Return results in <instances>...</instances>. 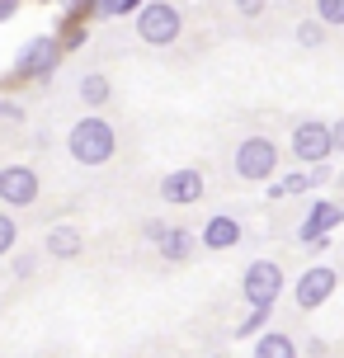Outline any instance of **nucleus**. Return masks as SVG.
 I'll use <instances>...</instances> for the list:
<instances>
[{"label": "nucleus", "mask_w": 344, "mask_h": 358, "mask_svg": "<svg viewBox=\"0 0 344 358\" xmlns=\"http://www.w3.org/2000/svg\"><path fill=\"white\" fill-rule=\"evenodd\" d=\"M66 146H71V156L80 165H104L113 151H118V137H113V127L104 123V118H80V123L71 127Z\"/></svg>", "instance_id": "obj_1"}, {"label": "nucleus", "mask_w": 344, "mask_h": 358, "mask_svg": "<svg viewBox=\"0 0 344 358\" xmlns=\"http://www.w3.org/2000/svg\"><path fill=\"white\" fill-rule=\"evenodd\" d=\"M184 19L170 0H151V5H137V38L151 43V48H170L180 38Z\"/></svg>", "instance_id": "obj_2"}, {"label": "nucleus", "mask_w": 344, "mask_h": 358, "mask_svg": "<svg viewBox=\"0 0 344 358\" xmlns=\"http://www.w3.org/2000/svg\"><path fill=\"white\" fill-rule=\"evenodd\" d=\"M278 165V146L269 137H245L236 146V175L241 179H269Z\"/></svg>", "instance_id": "obj_3"}, {"label": "nucleus", "mask_w": 344, "mask_h": 358, "mask_svg": "<svg viewBox=\"0 0 344 358\" xmlns=\"http://www.w3.org/2000/svg\"><path fill=\"white\" fill-rule=\"evenodd\" d=\"M241 292H245V302H250V306H273V297L283 292V268L273 264V259H255V264L245 268Z\"/></svg>", "instance_id": "obj_4"}, {"label": "nucleus", "mask_w": 344, "mask_h": 358, "mask_svg": "<svg viewBox=\"0 0 344 358\" xmlns=\"http://www.w3.org/2000/svg\"><path fill=\"white\" fill-rule=\"evenodd\" d=\"M0 203L5 208H29V203H38V175L29 165H5L0 170Z\"/></svg>", "instance_id": "obj_5"}, {"label": "nucleus", "mask_w": 344, "mask_h": 358, "mask_svg": "<svg viewBox=\"0 0 344 358\" xmlns=\"http://www.w3.org/2000/svg\"><path fill=\"white\" fill-rule=\"evenodd\" d=\"M292 151H297V161H311V165H321L335 151L330 146V127L326 123H297V132H292Z\"/></svg>", "instance_id": "obj_6"}, {"label": "nucleus", "mask_w": 344, "mask_h": 358, "mask_svg": "<svg viewBox=\"0 0 344 358\" xmlns=\"http://www.w3.org/2000/svg\"><path fill=\"white\" fill-rule=\"evenodd\" d=\"M146 236L161 245V259H175V264L194 259V236L184 231V227H161V222H146Z\"/></svg>", "instance_id": "obj_7"}, {"label": "nucleus", "mask_w": 344, "mask_h": 358, "mask_svg": "<svg viewBox=\"0 0 344 358\" xmlns=\"http://www.w3.org/2000/svg\"><path fill=\"white\" fill-rule=\"evenodd\" d=\"M161 198H165V203H175V208L199 203V198H203V175H199V170H175V175H165L161 179Z\"/></svg>", "instance_id": "obj_8"}, {"label": "nucleus", "mask_w": 344, "mask_h": 358, "mask_svg": "<svg viewBox=\"0 0 344 358\" xmlns=\"http://www.w3.org/2000/svg\"><path fill=\"white\" fill-rule=\"evenodd\" d=\"M57 57H62V48H57L52 38H34V43L19 52L15 66H19V76H48L57 66Z\"/></svg>", "instance_id": "obj_9"}, {"label": "nucleus", "mask_w": 344, "mask_h": 358, "mask_svg": "<svg viewBox=\"0 0 344 358\" xmlns=\"http://www.w3.org/2000/svg\"><path fill=\"white\" fill-rule=\"evenodd\" d=\"M335 292V268H326V264H316V268H307L302 273V283H297V306H321Z\"/></svg>", "instance_id": "obj_10"}, {"label": "nucleus", "mask_w": 344, "mask_h": 358, "mask_svg": "<svg viewBox=\"0 0 344 358\" xmlns=\"http://www.w3.org/2000/svg\"><path fill=\"white\" fill-rule=\"evenodd\" d=\"M80 245H85V236H80V227H71V222H62V227L48 231V255H52V259H76Z\"/></svg>", "instance_id": "obj_11"}, {"label": "nucleus", "mask_w": 344, "mask_h": 358, "mask_svg": "<svg viewBox=\"0 0 344 358\" xmlns=\"http://www.w3.org/2000/svg\"><path fill=\"white\" fill-rule=\"evenodd\" d=\"M236 241H241V222H236V217H213V222L203 227V245H208V250H231Z\"/></svg>", "instance_id": "obj_12"}, {"label": "nucleus", "mask_w": 344, "mask_h": 358, "mask_svg": "<svg viewBox=\"0 0 344 358\" xmlns=\"http://www.w3.org/2000/svg\"><path fill=\"white\" fill-rule=\"evenodd\" d=\"M344 217V208H335V203H316V208H311V217L307 222H302V241H321V236L330 231V227H335V222H340Z\"/></svg>", "instance_id": "obj_13"}, {"label": "nucleus", "mask_w": 344, "mask_h": 358, "mask_svg": "<svg viewBox=\"0 0 344 358\" xmlns=\"http://www.w3.org/2000/svg\"><path fill=\"white\" fill-rule=\"evenodd\" d=\"M255 358H297V349H292V340H288V335L269 330L264 340L255 344Z\"/></svg>", "instance_id": "obj_14"}, {"label": "nucleus", "mask_w": 344, "mask_h": 358, "mask_svg": "<svg viewBox=\"0 0 344 358\" xmlns=\"http://www.w3.org/2000/svg\"><path fill=\"white\" fill-rule=\"evenodd\" d=\"M80 99L90 108H99L104 99H109V76H99V71H90L85 80H80Z\"/></svg>", "instance_id": "obj_15"}, {"label": "nucleus", "mask_w": 344, "mask_h": 358, "mask_svg": "<svg viewBox=\"0 0 344 358\" xmlns=\"http://www.w3.org/2000/svg\"><path fill=\"white\" fill-rule=\"evenodd\" d=\"M297 43H302V48H321V43H326V24H321V19H302V24H297Z\"/></svg>", "instance_id": "obj_16"}, {"label": "nucleus", "mask_w": 344, "mask_h": 358, "mask_svg": "<svg viewBox=\"0 0 344 358\" xmlns=\"http://www.w3.org/2000/svg\"><path fill=\"white\" fill-rule=\"evenodd\" d=\"M321 24H344V0H316Z\"/></svg>", "instance_id": "obj_17"}, {"label": "nucleus", "mask_w": 344, "mask_h": 358, "mask_svg": "<svg viewBox=\"0 0 344 358\" xmlns=\"http://www.w3.org/2000/svg\"><path fill=\"white\" fill-rule=\"evenodd\" d=\"M15 236H19V222L10 213H0V255H10V245H15Z\"/></svg>", "instance_id": "obj_18"}, {"label": "nucleus", "mask_w": 344, "mask_h": 358, "mask_svg": "<svg viewBox=\"0 0 344 358\" xmlns=\"http://www.w3.org/2000/svg\"><path fill=\"white\" fill-rule=\"evenodd\" d=\"M311 179L307 175H288L283 179V184H273V198H288V194H302V189H307Z\"/></svg>", "instance_id": "obj_19"}, {"label": "nucleus", "mask_w": 344, "mask_h": 358, "mask_svg": "<svg viewBox=\"0 0 344 358\" xmlns=\"http://www.w3.org/2000/svg\"><path fill=\"white\" fill-rule=\"evenodd\" d=\"M264 316H269V306H255L250 316L241 321V330H236V335H250V330H259V325H264Z\"/></svg>", "instance_id": "obj_20"}, {"label": "nucleus", "mask_w": 344, "mask_h": 358, "mask_svg": "<svg viewBox=\"0 0 344 358\" xmlns=\"http://www.w3.org/2000/svg\"><path fill=\"white\" fill-rule=\"evenodd\" d=\"M99 10L104 15H127V10H137V0H99Z\"/></svg>", "instance_id": "obj_21"}, {"label": "nucleus", "mask_w": 344, "mask_h": 358, "mask_svg": "<svg viewBox=\"0 0 344 358\" xmlns=\"http://www.w3.org/2000/svg\"><path fill=\"white\" fill-rule=\"evenodd\" d=\"M0 118H5V123H24V108H19L15 99H0Z\"/></svg>", "instance_id": "obj_22"}, {"label": "nucleus", "mask_w": 344, "mask_h": 358, "mask_svg": "<svg viewBox=\"0 0 344 358\" xmlns=\"http://www.w3.org/2000/svg\"><path fill=\"white\" fill-rule=\"evenodd\" d=\"M15 273H19V278H29V273H34V255H19V259H15Z\"/></svg>", "instance_id": "obj_23"}, {"label": "nucleus", "mask_w": 344, "mask_h": 358, "mask_svg": "<svg viewBox=\"0 0 344 358\" xmlns=\"http://www.w3.org/2000/svg\"><path fill=\"white\" fill-rule=\"evenodd\" d=\"M236 10H241V15H259V10H264V0H236Z\"/></svg>", "instance_id": "obj_24"}, {"label": "nucleus", "mask_w": 344, "mask_h": 358, "mask_svg": "<svg viewBox=\"0 0 344 358\" xmlns=\"http://www.w3.org/2000/svg\"><path fill=\"white\" fill-rule=\"evenodd\" d=\"M330 146H335V151H344V118L330 127Z\"/></svg>", "instance_id": "obj_25"}, {"label": "nucleus", "mask_w": 344, "mask_h": 358, "mask_svg": "<svg viewBox=\"0 0 344 358\" xmlns=\"http://www.w3.org/2000/svg\"><path fill=\"white\" fill-rule=\"evenodd\" d=\"M19 10V0H0V19H10Z\"/></svg>", "instance_id": "obj_26"}]
</instances>
